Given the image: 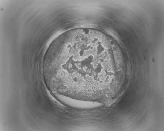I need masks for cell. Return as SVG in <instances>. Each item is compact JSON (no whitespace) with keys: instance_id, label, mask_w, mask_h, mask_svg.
<instances>
[{"instance_id":"1","label":"cell","mask_w":164,"mask_h":131,"mask_svg":"<svg viewBox=\"0 0 164 131\" xmlns=\"http://www.w3.org/2000/svg\"><path fill=\"white\" fill-rule=\"evenodd\" d=\"M106 50L94 38L83 37L62 45L49 68L54 78L64 84L87 88L101 83L110 67Z\"/></svg>"}]
</instances>
